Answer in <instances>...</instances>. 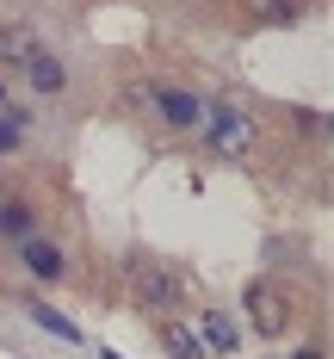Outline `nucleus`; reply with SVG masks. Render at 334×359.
I'll list each match as a JSON object with an SVG mask.
<instances>
[{
	"instance_id": "1",
	"label": "nucleus",
	"mask_w": 334,
	"mask_h": 359,
	"mask_svg": "<svg viewBox=\"0 0 334 359\" xmlns=\"http://www.w3.org/2000/svg\"><path fill=\"white\" fill-rule=\"evenodd\" d=\"M130 273H137V279H130V297H137V310H143V316L161 323V316H174V310H180L186 279L174 273V266H161V260H137Z\"/></svg>"
},
{
	"instance_id": "2",
	"label": "nucleus",
	"mask_w": 334,
	"mask_h": 359,
	"mask_svg": "<svg viewBox=\"0 0 334 359\" xmlns=\"http://www.w3.org/2000/svg\"><path fill=\"white\" fill-rule=\"evenodd\" d=\"M198 137L217 149L223 161H248V155L260 149V124L248 118V111H235V106H211V118H204Z\"/></svg>"
},
{
	"instance_id": "3",
	"label": "nucleus",
	"mask_w": 334,
	"mask_h": 359,
	"mask_svg": "<svg viewBox=\"0 0 334 359\" xmlns=\"http://www.w3.org/2000/svg\"><path fill=\"white\" fill-rule=\"evenodd\" d=\"M248 328H254V334H266V341L291 328V304H285V291H279V285H266V279H254V285H248Z\"/></svg>"
},
{
	"instance_id": "4",
	"label": "nucleus",
	"mask_w": 334,
	"mask_h": 359,
	"mask_svg": "<svg viewBox=\"0 0 334 359\" xmlns=\"http://www.w3.org/2000/svg\"><path fill=\"white\" fill-rule=\"evenodd\" d=\"M155 111H161L167 130H204V118H211V106L198 93H180V87H161L155 93Z\"/></svg>"
},
{
	"instance_id": "5",
	"label": "nucleus",
	"mask_w": 334,
	"mask_h": 359,
	"mask_svg": "<svg viewBox=\"0 0 334 359\" xmlns=\"http://www.w3.org/2000/svg\"><path fill=\"white\" fill-rule=\"evenodd\" d=\"M19 260L32 266L37 285H62V279H69V260H62V248H50L43 236H25V242H19Z\"/></svg>"
},
{
	"instance_id": "6",
	"label": "nucleus",
	"mask_w": 334,
	"mask_h": 359,
	"mask_svg": "<svg viewBox=\"0 0 334 359\" xmlns=\"http://www.w3.org/2000/svg\"><path fill=\"white\" fill-rule=\"evenodd\" d=\"M198 347H204V353H235V347H242V323H235L229 310H204V316H198Z\"/></svg>"
},
{
	"instance_id": "7",
	"label": "nucleus",
	"mask_w": 334,
	"mask_h": 359,
	"mask_svg": "<svg viewBox=\"0 0 334 359\" xmlns=\"http://www.w3.org/2000/svg\"><path fill=\"white\" fill-rule=\"evenodd\" d=\"M25 81H32L37 93H62V87H69V74H62V62H56V56H50V50H25Z\"/></svg>"
},
{
	"instance_id": "8",
	"label": "nucleus",
	"mask_w": 334,
	"mask_h": 359,
	"mask_svg": "<svg viewBox=\"0 0 334 359\" xmlns=\"http://www.w3.org/2000/svg\"><path fill=\"white\" fill-rule=\"evenodd\" d=\"M161 347H167V359H204L198 334H192V328H180L174 316H161Z\"/></svg>"
},
{
	"instance_id": "9",
	"label": "nucleus",
	"mask_w": 334,
	"mask_h": 359,
	"mask_svg": "<svg viewBox=\"0 0 334 359\" xmlns=\"http://www.w3.org/2000/svg\"><path fill=\"white\" fill-rule=\"evenodd\" d=\"M248 13L266 25H297L303 19V0H248Z\"/></svg>"
},
{
	"instance_id": "10",
	"label": "nucleus",
	"mask_w": 334,
	"mask_h": 359,
	"mask_svg": "<svg viewBox=\"0 0 334 359\" xmlns=\"http://www.w3.org/2000/svg\"><path fill=\"white\" fill-rule=\"evenodd\" d=\"M25 310H32V323L43 328V334H56V341H81V328H74L69 316H56L50 304H25Z\"/></svg>"
},
{
	"instance_id": "11",
	"label": "nucleus",
	"mask_w": 334,
	"mask_h": 359,
	"mask_svg": "<svg viewBox=\"0 0 334 359\" xmlns=\"http://www.w3.org/2000/svg\"><path fill=\"white\" fill-rule=\"evenodd\" d=\"M25 130H32L25 111H0V155H13V149L25 143Z\"/></svg>"
},
{
	"instance_id": "12",
	"label": "nucleus",
	"mask_w": 334,
	"mask_h": 359,
	"mask_svg": "<svg viewBox=\"0 0 334 359\" xmlns=\"http://www.w3.org/2000/svg\"><path fill=\"white\" fill-rule=\"evenodd\" d=\"M0 236L25 242V236H32V205H0Z\"/></svg>"
},
{
	"instance_id": "13",
	"label": "nucleus",
	"mask_w": 334,
	"mask_h": 359,
	"mask_svg": "<svg viewBox=\"0 0 334 359\" xmlns=\"http://www.w3.org/2000/svg\"><path fill=\"white\" fill-rule=\"evenodd\" d=\"M25 50H32V32H25V25H0V56H6V62H19Z\"/></svg>"
},
{
	"instance_id": "14",
	"label": "nucleus",
	"mask_w": 334,
	"mask_h": 359,
	"mask_svg": "<svg viewBox=\"0 0 334 359\" xmlns=\"http://www.w3.org/2000/svg\"><path fill=\"white\" fill-rule=\"evenodd\" d=\"M291 359H322V347H297V353Z\"/></svg>"
},
{
	"instance_id": "15",
	"label": "nucleus",
	"mask_w": 334,
	"mask_h": 359,
	"mask_svg": "<svg viewBox=\"0 0 334 359\" xmlns=\"http://www.w3.org/2000/svg\"><path fill=\"white\" fill-rule=\"evenodd\" d=\"M0 100H6V81H0Z\"/></svg>"
},
{
	"instance_id": "16",
	"label": "nucleus",
	"mask_w": 334,
	"mask_h": 359,
	"mask_svg": "<svg viewBox=\"0 0 334 359\" xmlns=\"http://www.w3.org/2000/svg\"><path fill=\"white\" fill-rule=\"evenodd\" d=\"M111 359H118V353H111Z\"/></svg>"
}]
</instances>
